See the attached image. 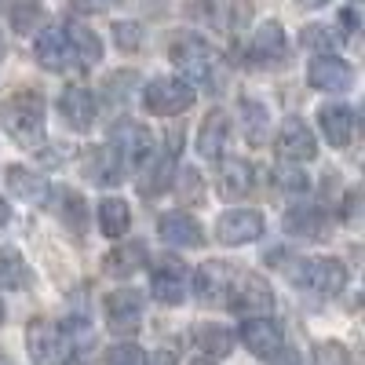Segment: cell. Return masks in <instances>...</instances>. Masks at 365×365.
<instances>
[{
    "mask_svg": "<svg viewBox=\"0 0 365 365\" xmlns=\"http://www.w3.org/2000/svg\"><path fill=\"white\" fill-rule=\"evenodd\" d=\"M0 125L15 143L37 146L44 139V103L34 91H19V96L0 103Z\"/></svg>",
    "mask_w": 365,
    "mask_h": 365,
    "instance_id": "6da1fadb",
    "label": "cell"
},
{
    "mask_svg": "<svg viewBox=\"0 0 365 365\" xmlns=\"http://www.w3.org/2000/svg\"><path fill=\"white\" fill-rule=\"evenodd\" d=\"M289 278H292V285L307 289V292L336 296L347 285V270H344L340 259H332V256H311V259H299L289 270Z\"/></svg>",
    "mask_w": 365,
    "mask_h": 365,
    "instance_id": "7a4b0ae2",
    "label": "cell"
},
{
    "mask_svg": "<svg viewBox=\"0 0 365 365\" xmlns=\"http://www.w3.org/2000/svg\"><path fill=\"white\" fill-rule=\"evenodd\" d=\"M168 55H172L175 70L187 77V84H212L216 81V51H212L201 37H190V34L175 37Z\"/></svg>",
    "mask_w": 365,
    "mask_h": 365,
    "instance_id": "3957f363",
    "label": "cell"
},
{
    "mask_svg": "<svg viewBox=\"0 0 365 365\" xmlns=\"http://www.w3.org/2000/svg\"><path fill=\"white\" fill-rule=\"evenodd\" d=\"M26 347H29L34 365H70L73 361V344L66 340V332L48 325V322H34V325H29Z\"/></svg>",
    "mask_w": 365,
    "mask_h": 365,
    "instance_id": "277c9868",
    "label": "cell"
},
{
    "mask_svg": "<svg viewBox=\"0 0 365 365\" xmlns=\"http://www.w3.org/2000/svg\"><path fill=\"white\" fill-rule=\"evenodd\" d=\"M143 103L154 117H175L182 110H190L194 103V88L187 81H175V77H158L150 81L143 91Z\"/></svg>",
    "mask_w": 365,
    "mask_h": 365,
    "instance_id": "5b68a950",
    "label": "cell"
},
{
    "mask_svg": "<svg viewBox=\"0 0 365 365\" xmlns=\"http://www.w3.org/2000/svg\"><path fill=\"white\" fill-rule=\"evenodd\" d=\"M230 307L237 314H249V318H263L270 307H274V292L270 285L259 278V274H245V278L230 282Z\"/></svg>",
    "mask_w": 365,
    "mask_h": 365,
    "instance_id": "8992f818",
    "label": "cell"
},
{
    "mask_svg": "<svg viewBox=\"0 0 365 365\" xmlns=\"http://www.w3.org/2000/svg\"><path fill=\"white\" fill-rule=\"evenodd\" d=\"M110 143L117 150V158L132 161V165H143L150 154H154V135H150V128L139 125V120H120V125H113Z\"/></svg>",
    "mask_w": 365,
    "mask_h": 365,
    "instance_id": "52a82bcc",
    "label": "cell"
},
{
    "mask_svg": "<svg viewBox=\"0 0 365 365\" xmlns=\"http://www.w3.org/2000/svg\"><path fill=\"white\" fill-rule=\"evenodd\" d=\"M278 154L285 161H296V165L318 158V139H314V132L303 125L299 117L282 120V128H278Z\"/></svg>",
    "mask_w": 365,
    "mask_h": 365,
    "instance_id": "ba28073f",
    "label": "cell"
},
{
    "mask_svg": "<svg viewBox=\"0 0 365 365\" xmlns=\"http://www.w3.org/2000/svg\"><path fill=\"white\" fill-rule=\"evenodd\" d=\"M259 234H263V212L256 208H234L216 223L220 245H245V241H256Z\"/></svg>",
    "mask_w": 365,
    "mask_h": 365,
    "instance_id": "9c48e42d",
    "label": "cell"
},
{
    "mask_svg": "<svg viewBox=\"0 0 365 365\" xmlns=\"http://www.w3.org/2000/svg\"><path fill=\"white\" fill-rule=\"evenodd\" d=\"M34 55H37V63L44 66V70H70L73 63H77V55H73V48H70V41H66V29L63 26H48V29H41L37 34V44H34Z\"/></svg>",
    "mask_w": 365,
    "mask_h": 365,
    "instance_id": "30bf717a",
    "label": "cell"
},
{
    "mask_svg": "<svg viewBox=\"0 0 365 365\" xmlns=\"http://www.w3.org/2000/svg\"><path fill=\"white\" fill-rule=\"evenodd\" d=\"M285 55H289V44H285L282 22H263L256 34H252V41H249V63L274 66V63H282Z\"/></svg>",
    "mask_w": 365,
    "mask_h": 365,
    "instance_id": "8fae6325",
    "label": "cell"
},
{
    "mask_svg": "<svg viewBox=\"0 0 365 365\" xmlns=\"http://www.w3.org/2000/svg\"><path fill=\"white\" fill-rule=\"evenodd\" d=\"M307 84L318 91H347L354 84V70L336 55H318L307 66Z\"/></svg>",
    "mask_w": 365,
    "mask_h": 365,
    "instance_id": "7c38bea8",
    "label": "cell"
},
{
    "mask_svg": "<svg viewBox=\"0 0 365 365\" xmlns=\"http://www.w3.org/2000/svg\"><path fill=\"white\" fill-rule=\"evenodd\" d=\"M143 318V296L135 289H117L106 296V325L110 332H135Z\"/></svg>",
    "mask_w": 365,
    "mask_h": 365,
    "instance_id": "4fadbf2b",
    "label": "cell"
},
{
    "mask_svg": "<svg viewBox=\"0 0 365 365\" xmlns=\"http://www.w3.org/2000/svg\"><path fill=\"white\" fill-rule=\"evenodd\" d=\"M241 340L256 358H274L282 351V325L270 318H249L241 325Z\"/></svg>",
    "mask_w": 365,
    "mask_h": 365,
    "instance_id": "5bb4252c",
    "label": "cell"
},
{
    "mask_svg": "<svg viewBox=\"0 0 365 365\" xmlns=\"http://www.w3.org/2000/svg\"><path fill=\"white\" fill-rule=\"evenodd\" d=\"M318 128L332 146H347L354 139V110L347 103H325L318 110Z\"/></svg>",
    "mask_w": 365,
    "mask_h": 365,
    "instance_id": "9a60e30c",
    "label": "cell"
},
{
    "mask_svg": "<svg viewBox=\"0 0 365 365\" xmlns=\"http://www.w3.org/2000/svg\"><path fill=\"white\" fill-rule=\"evenodd\" d=\"M158 234L161 241H168V245H205V230L194 216H187V212H165V216L158 220Z\"/></svg>",
    "mask_w": 365,
    "mask_h": 365,
    "instance_id": "2e32d148",
    "label": "cell"
},
{
    "mask_svg": "<svg viewBox=\"0 0 365 365\" xmlns=\"http://www.w3.org/2000/svg\"><path fill=\"white\" fill-rule=\"evenodd\" d=\"M154 296L161 303H168V307H175V303L187 299V267H182L175 256L161 259V267L154 274Z\"/></svg>",
    "mask_w": 365,
    "mask_h": 365,
    "instance_id": "e0dca14e",
    "label": "cell"
},
{
    "mask_svg": "<svg viewBox=\"0 0 365 365\" xmlns=\"http://www.w3.org/2000/svg\"><path fill=\"white\" fill-rule=\"evenodd\" d=\"M58 110H63L66 125L73 132H88L96 125V96L88 88H66L63 99H58Z\"/></svg>",
    "mask_w": 365,
    "mask_h": 365,
    "instance_id": "ac0fdd59",
    "label": "cell"
},
{
    "mask_svg": "<svg viewBox=\"0 0 365 365\" xmlns=\"http://www.w3.org/2000/svg\"><path fill=\"white\" fill-rule=\"evenodd\" d=\"M230 282H234L230 267H227V263H220V259H208V263H201V267H197V274H194V292H197L205 303H216V299H223V296H227Z\"/></svg>",
    "mask_w": 365,
    "mask_h": 365,
    "instance_id": "d6986e66",
    "label": "cell"
},
{
    "mask_svg": "<svg viewBox=\"0 0 365 365\" xmlns=\"http://www.w3.org/2000/svg\"><path fill=\"white\" fill-rule=\"evenodd\" d=\"M220 197L227 201H237V197H245L252 190V165L249 161H241V158H227L223 168H220Z\"/></svg>",
    "mask_w": 365,
    "mask_h": 365,
    "instance_id": "ffe728a7",
    "label": "cell"
},
{
    "mask_svg": "<svg viewBox=\"0 0 365 365\" xmlns=\"http://www.w3.org/2000/svg\"><path fill=\"white\" fill-rule=\"evenodd\" d=\"M227 132H230L227 113H223V110H212V113L205 117L201 132H197V154H201L205 161H216V158L223 154V146H227Z\"/></svg>",
    "mask_w": 365,
    "mask_h": 365,
    "instance_id": "44dd1931",
    "label": "cell"
},
{
    "mask_svg": "<svg viewBox=\"0 0 365 365\" xmlns=\"http://www.w3.org/2000/svg\"><path fill=\"white\" fill-rule=\"evenodd\" d=\"M146 263V249L143 241H120V245L113 252L103 256V270L113 274V278H128V274H135L139 267Z\"/></svg>",
    "mask_w": 365,
    "mask_h": 365,
    "instance_id": "7402d4cb",
    "label": "cell"
},
{
    "mask_svg": "<svg viewBox=\"0 0 365 365\" xmlns=\"http://www.w3.org/2000/svg\"><path fill=\"white\" fill-rule=\"evenodd\" d=\"M63 29H66V41H70L73 55H77V63L81 66H96L99 58H103V41L91 34L84 22H66Z\"/></svg>",
    "mask_w": 365,
    "mask_h": 365,
    "instance_id": "603a6c76",
    "label": "cell"
},
{
    "mask_svg": "<svg viewBox=\"0 0 365 365\" xmlns=\"http://www.w3.org/2000/svg\"><path fill=\"white\" fill-rule=\"evenodd\" d=\"M285 230H289L292 237H325L329 220H325L322 208H289Z\"/></svg>",
    "mask_w": 365,
    "mask_h": 365,
    "instance_id": "cb8c5ba5",
    "label": "cell"
},
{
    "mask_svg": "<svg viewBox=\"0 0 365 365\" xmlns=\"http://www.w3.org/2000/svg\"><path fill=\"white\" fill-rule=\"evenodd\" d=\"M8 187L15 190V197L29 201V205H44L48 201V182L29 172V168H8Z\"/></svg>",
    "mask_w": 365,
    "mask_h": 365,
    "instance_id": "d4e9b609",
    "label": "cell"
},
{
    "mask_svg": "<svg viewBox=\"0 0 365 365\" xmlns=\"http://www.w3.org/2000/svg\"><path fill=\"white\" fill-rule=\"evenodd\" d=\"M194 344L208 358H227L234 351V332L227 325H197L194 329Z\"/></svg>",
    "mask_w": 365,
    "mask_h": 365,
    "instance_id": "484cf974",
    "label": "cell"
},
{
    "mask_svg": "<svg viewBox=\"0 0 365 365\" xmlns=\"http://www.w3.org/2000/svg\"><path fill=\"white\" fill-rule=\"evenodd\" d=\"M128 223H132V212H128V205L120 197H106L99 205V227H103L106 237H125Z\"/></svg>",
    "mask_w": 365,
    "mask_h": 365,
    "instance_id": "4316f807",
    "label": "cell"
},
{
    "mask_svg": "<svg viewBox=\"0 0 365 365\" xmlns=\"http://www.w3.org/2000/svg\"><path fill=\"white\" fill-rule=\"evenodd\" d=\"M29 267L15 249H0V289H29Z\"/></svg>",
    "mask_w": 365,
    "mask_h": 365,
    "instance_id": "83f0119b",
    "label": "cell"
},
{
    "mask_svg": "<svg viewBox=\"0 0 365 365\" xmlns=\"http://www.w3.org/2000/svg\"><path fill=\"white\" fill-rule=\"evenodd\" d=\"M44 22V8H41V0H11V29L19 37H29V34H37Z\"/></svg>",
    "mask_w": 365,
    "mask_h": 365,
    "instance_id": "f1b7e54d",
    "label": "cell"
},
{
    "mask_svg": "<svg viewBox=\"0 0 365 365\" xmlns=\"http://www.w3.org/2000/svg\"><path fill=\"white\" fill-rule=\"evenodd\" d=\"M84 172L96 179V182H117V175H120V165H117V154H110V150H88V165H84Z\"/></svg>",
    "mask_w": 365,
    "mask_h": 365,
    "instance_id": "f546056e",
    "label": "cell"
},
{
    "mask_svg": "<svg viewBox=\"0 0 365 365\" xmlns=\"http://www.w3.org/2000/svg\"><path fill=\"white\" fill-rule=\"evenodd\" d=\"M336 44H340V34H336L332 26L314 22V26L303 29V48H314V51H322V55H332V51H336Z\"/></svg>",
    "mask_w": 365,
    "mask_h": 365,
    "instance_id": "4dcf8cb0",
    "label": "cell"
},
{
    "mask_svg": "<svg viewBox=\"0 0 365 365\" xmlns=\"http://www.w3.org/2000/svg\"><path fill=\"white\" fill-rule=\"evenodd\" d=\"M172 168H175V154H165V161L143 179V194H158V190H168L172 182Z\"/></svg>",
    "mask_w": 365,
    "mask_h": 365,
    "instance_id": "1f68e13d",
    "label": "cell"
},
{
    "mask_svg": "<svg viewBox=\"0 0 365 365\" xmlns=\"http://www.w3.org/2000/svg\"><path fill=\"white\" fill-rule=\"evenodd\" d=\"M311 365H351V358H347V347H344V344L325 340V344H318V347H314Z\"/></svg>",
    "mask_w": 365,
    "mask_h": 365,
    "instance_id": "d6a6232c",
    "label": "cell"
},
{
    "mask_svg": "<svg viewBox=\"0 0 365 365\" xmlns=\"http://www.w3.org/2000/svg\"><path fill=\"white\" fill-rule=\"evenodd\" d=\"M106 365H146V354L135 344H117L106 351Z\"/></svg>",
    "mask_w": 365,
    "mask_h": 365,
    "instance_id": "836d02e7",
    "label": "cell"
},
{
    "mask_svg": "<svg viewBox=\"0 0 365 365\" xmlns=\"http://www.w3.org/2000/svg\"><path fill=\"white\" fill-rule=\"evenodd\" d=\"M113 37H117L120 51H135L143 44V29L135 22H113Z\"/></svg>",
    "mask_w": 365,
    "mask_h": 365,
    "instance_id": "e575fe53",
    "label": "cell"
},
{
    "mask_svg": "<svg viewBox=\"0 0 365 365\" xmlns=\"http://www.w3.org/2000/svg\"><path fill=\"white\" fill-rule=\"evenodd\" d=\"M245 113H252V143H263V135H267V110L259 103H245Z\"/></svg>",
    "mask_w": 365,
    "mask_h": 365,
    "instance_id": "d590c367",
    "label": "cell"
},
{
    "mask_svg": "<svg viewBox=\"0 0 365 365\" xmlns=\"http://www.w3.org/2000/svg\"><path fill=\"white\" fill-rule=\"evenodd\" d=\"M179 182H182V187H179L182 197H201V175L194 168H182L179 172Z\"/></svg>",
    "mask_w": 365,
    "mask_h": 365,
    "instance_id": "8d00e7d4",
    "label": "cell"
},
{
    "mask_svg": "<svg viewBox=\"0 0 365 365\" xmlns=\"http://www.w3.org/2000/svg\"><path fill=\"white\" fill-rule=\"evenodd\" d=\"M81 212H84V201H81L77 194H70V197H66V220H70L77 230L84 227V216H81Z\"/></svg>",
    "mask_w": 365,
    "mask_h": 365,
    "instance_id": "74e56055",
    "label": "cell"
},
{
    "mask_svg": "<svg viewBox=\"0 0 365 365\" xmlns=\"http://www.w3.org/2000/svg\"><path fill=\"white\" fill-rule=\"evenodd\" d=\"M278 175L285 179V190H307V175H303V172H292V168H282Z\"/></svg>",
    "mask_w": 365,
    "mask_h": 365,
    "instance_id": "f35d334b",
    "label": "cell"
},
{
    "mask_svg": "<svg viewBox=\"0 0 365 365\" xmlns=\"http://www.w3.org/2000/svg\"><path fill=\"white\" fill-rule=\"evenodd\" d=\"M113 0H73V8L77 11H103V8H110Z\"/></svg>",
    "mask_w": 365,
    "mask_h": 365,
    "instance_id": "ab89813d",
    "label": "cell"
},
{
    "mask_svg": "<svg viewBox=\"0 0 365 365\" xmlns=\"http://www.w3.org/2000/svg\"><path fill=\"white\" fill-rule=\"evenodd\" d=\"M274 365H299V354L296 351H278L274 354Z\"/></svg>",
    "mask_w": 365,
    "mask_h": 365,
    "instance_id": "60d3db41",
    "label": "cell"
},
{
    "mask_svg": "<svg viewBox=\"0 0 365 365\" xmlns=\"http://www.w3.org/2000/svg\"><path fill=\"white\" fill-rule=\"evenodd\" d=\"M154 365H175V354H172V351H158Z\"/></svg>",
    "mask_w": 365,
    "mask_h": 365,
    "instance_id": "b9f144b4",
    "label": "cell"
},
{
    "mask_svg": "<svg viewBox=\"0 0 365 365\" xmlns=\"http://www.w3.org/2000/svg\"><path fill=\"white\" fill-rule=\"evenodd\" d=\"M8 220H11V208H8L4 197H0V227H8Z\"/></svg>",
    "mask_w": 365,
    "mask_h": 365,
    "instance_id": "7bdbcfd3",
    "label": "cell"
},
{
    "mask_svg": "<svg viewBox=\"0 0 365 365\" xmlns=\"http://www.w3.org/2000/svg\"><path fill=\"white\" fill-rule=\"evenodd\" d=\"M299 4H303V8H325L329 0H299Z\"/></svg>",
    "mask_w": 365,
    "mask_h": 365,
    "instance_id": "ee69618b",
    "label": "cell"
},
{
    "mask_svg": "<svg viewBox=\"0 0 365 365\" xmlns=\"http://www.w3.org/2000/svg\"><path fill=\"white\" fill-rule=\"evenodd\" d=\"M190 365H216V361H208V358H197V361H190Z\"/></svg>",
    "mask_w": 365,
    "mask_h": 365,
    "instance_id": "f6af8a7d",
    "label": "cell"
},
{
    "mask_svg": "<svg viewBox=\"0 0 365 365\" xmlns=\"http://www.w3.org/2000/svg\"><path fill=\"white\" fill-rule=\"evenodd\" d=\"M0 322H4V307H0Z\"/></svg>",
    "mask_w": 365,
    "mask_h": 365,
    "instance_id": "bcb514c9",
    "label": "cell"
},
{
    "mask_svg": "<svg viewBox=\"0 0 365 365\" xmlns=\"http://www.w3.org/2000/svg\"><path fill=\"white\" fill-rule=\"evenodd\" d=\"M0 48H4V44H0Z\"/></svg>",
    "mask_w": 365,
    "mask_h": 365,
    "instance_id": "7dc6e473",
    "label": "cell"
}]
</instances>
